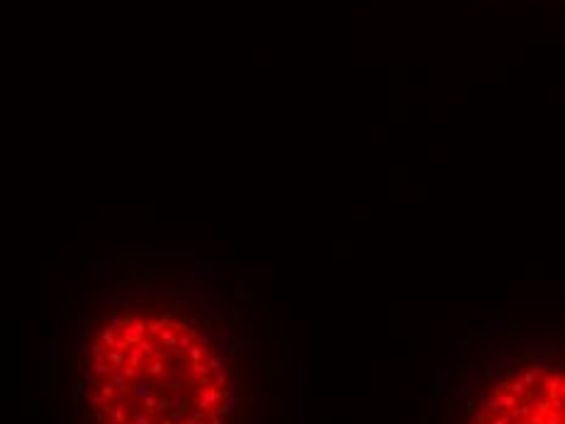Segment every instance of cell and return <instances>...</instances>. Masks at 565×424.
Returning <instances> with one entry per match:
<instances>
[{"label": "cell", "instance_id": "2", "mask_svg": "<svg viewBox=\"0 0 565 424\" xmlns=\"http://www.w3.org/2000/svg\"><path fill=\"white\" fill-rule=\"evenodd\" d=\"M468 424H565V368L524 363L480 395Z\"/></svg>", "mask_w": 565, "mask_h": 424}, {"label": "cell", "instance_id": "1", "mask_svg": "<svg viewBox=\"0 0 565 424\" xmlns=\"http://www.w3.org/2000/svg\"><path fill=\"white\" fill-rule=\"evenodd\" d=\"M73 400L85 424H261L244 307L188 271L103 281L76 337Z\"/></svg>", "mask_w": 565, "mask_h": 424}]
</instances>
